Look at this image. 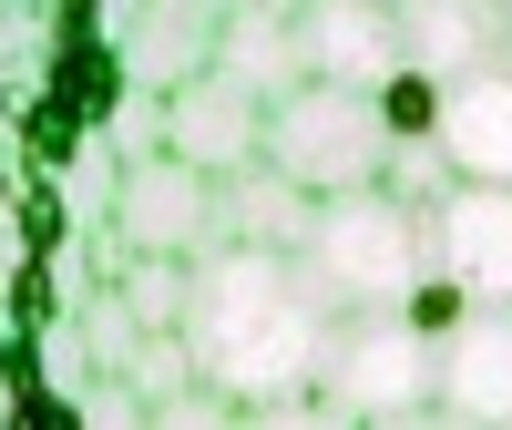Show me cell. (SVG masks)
<instances>
[{
	"label": "cell",
	"instance_id": "1",
	"mask_svg": "<svg viewBox=\"0 0 512 430\" xmlns=\"http://www.w3.org/2000/svg\"><path fill=\"white\" fill-rule=\"evenodd\" d=\"M328 308L297 277L287 246H205L195 256V308H185V349L226 400H287L318 390L328 359Z\"/></svg>",
	"mask_w": 512,
	"mask_h": 430
},
{
	"label": "cell",
	"instance_id": "2",
	"mask_svg": "<svg viewBox=\"0 0 512 430\" xmlns=\"http://www.w3.org/2000/svg\"><path fill=\"white\" fill-rule=\"evenodd\" d=\"M297 277L318 287V308H328V318L400 308V297L431 277V205H400L390 185L318 195L308 236H297Z\"/></svg>",
	"mask_w": 512,
	"mask_h": 430
},
{
	"label": "cell",
	"instance_id": "3",
	"mask_svg": "<svg viewBox=\"0 0 512 430\" xmlns=\"http://www.w3.org/2000/svg\"><path fill=\"white\" fill-rule=\"evenodd\" d=\"M390 113L359 82H297L287 103H267V164L297 175L308 195H359L390 175Z\"/></svg>",
	"mask_w": 512,
	"mask_h": 430
},
{
	"label": "cell",
	"instance_id": "4",
	"mask_svg": "<svg viewBox=\"0 0 512 430\" xmlns=\"http://www.w3.org/2000/svg\"><path fill=\"white\" fill-rule=\"evenodd\" d=\"M318 390L349 410V420L431 410V400H441V338H420L400 308H359V318H338V328H328Z\"/></svg>",
	"mask_w": 512,
	"mask_h": 430
},
{
	"label": "cell",
	"instance_id": "5",
	"mask_svg": "<svg viewBox=\"0 0 512 430\" xmlns=\"http://www.w3.org/2000/svg\"><path fill=\"white\" fill-rule=\"evenodd\" d=\"M113 236L134 256H205L216 246V175L185 164L175 144H154L123 164V195H113Z\"/></svg>",
	"mask_w": 512,
	"mask_h": 430
},
{
	"label": "cell",
	"instance_id": "6",
	"mask_svg": "<svg viewBox=\"0 0 512 430\" xmlns=\"http://www.w3.org/2000/svg\"><path fill=\"white\" fill-rule=\"evenodd\" d=\"M164 144H175L185 164H205V175H236V164L267 154V103H256L236 72L205 62L195 82H175V93H164Z\"/></svg>",
	"mask_w": 512,
	"mask_h": 430
},
{
	"label": "cell",
	"instance_id": "7",
	"mask_svg": "<svg viewBox=\"0 0 512 430\" xmlns=\"http://www.w3.org/2000/svg\"><path fill=\"white\" fill-rule=\"evenodd\" d=\"M431 267L461 277L482 308H512V185H451L431 205Z\"/></svg>",
	"mask_w": 512,
	"mask_h": 430
},
{
	"label": "cell",
	"instance_id": "8",
	"mask_svg": "<svg viewBox=\"0 0 512 430\" xmlns=\"http://www.w3.org/2000/svg\"><path fill=\"white\" fill-rule=\"evenodd\" d=\"M297 41H308V82H359V93H379V82L410 62L390 0H308V11H297Z\"/></svg>",
	"mask_w": 512,
	"mask_h": 430
},
{
	"label": "cell",
	"instance_id": "9",
	"mask_svg": "<svg viewBox=\"0 0 512 430\" xmlns=\"http://www.w3.org/2000/svg\"><path fill=\"white\" fill-rule=\"evenodd\" d=\"M441 410L472 430H512V308H472L441 338Z\"/></svg>",
	"mask_w": 512,
	"mask_h": 430
},
{
	"label": "cell",
	"instance_id": "10",
	"mask_svg": "<svg viewBox=\"0 0 512 430\" xmlns=\"http://www.w3.org/2000/svg\"><path fill=\"white\" fill-rule=\"evenodd\" d=\"M441 154L461 185H512V72L502 62L441 82Z\"/></svg>",
	"mask_w": 512,
	"mask_h": 430
},
{
	"label": "cell",
	"instance_id": "11",
	"mask_svg": "<svg viewBox=\"0 0 512 430\" xmlns=\"http://www.w3.org/2000/svg\"><path fill=\"white\" fill-rule=\"evenodd\" d=\"M390 11H400L410 72H431V82H461V72L502 62V41H512L502 0H390Z\"/></svg>",
	"mask_w": 512,
	"mask_h": 430
},
{
	"label": "cell",
	"instance_id": "12",
	"mask_svg": "<svg viewBox=\"0 0 512 430\" xmlns=\"http://www.w3.org/2000/svg\"><path fill=\"white\" fill-rule=\"evenodd\" d=\"M308 215H318V195L297 185V175H277L267 154L236 164V175H216V246H287L297 256Z\"/></svg>",
	"mask_w": 512,
	"mask_h": 430
},
{
	"label": "cell",
	"instance_id": "13",
	"mask_svg": "<svg viewBox=\"0 0 512 430\" xmlns=\"http://www.w3.org/2000/svg\"><path fill=\"white\" fill-rule=\"evenodd\" d=\"M216 72H236L256 103H287L297 82H308L297 11H226V31H216Z\"/></svg>",
	"mask_w": 512,
	"mask_h": 430
},
{
	"label": "cell",
	"instance_id": "14",
	"mask_svg": "<svg viewBox=\"0 0 512 430\" xmlns=\"http://www.w3.org/2000/svg\"><path fill=\"white\" fill-rule=\"evenodd\" d=\"M113 287H123V308H134L144 328H185V308H195V256H134Z\"/></svg>",
	"mask_w": 512,
	"mask_h": 430
},
{
	"label": "cell",
	"instance_id": "15",
	"mask_svg": "<svg viewBox=\"0 0 512 430\" xmlns=\"http://www.w3.org/2000/svg\"><path fill=\"white\" fill-rule=\"evenodd\" d=\"M379 113H390V134H400V144H431V134H441V82L400 62L390 82H379Z\"/></svg>",
	"mask_w": 512,
	"mask_h": 430
},
{
	"label": "cell",
	"instance_id": "16",
	"mask_svg": "<svg viewBox=\"0 0 512 430\" xmlns=\"http://www.w3.org/2000/svg\"><path fill=\"white\" fill-rule=\"evenodd\" d=\"M236 430H369V420H349L328 390H287V400H246Z\"/></svg>",
	"mask_w": 512,
	"mask_h": 430
},
{
	"label": "cell",
	"instance_id": "17",
	"mask_svg": "<svg viewBox=\"0 0 512 430\" xmlns=\"http://www.w3.org/2000/svg\"><path fill=\"white\" fill-rule=\"evenodd\" d=\"M472 308H482V297H472V287H461V277H441V267H431V277H420V287L400 297V318H410L420 338H451V328H461V318H472Z\"/></svg>",
	"mask_w": 512,
	"mask_h": 430
},
{
	"label": "cell",
	"instance_id": "18",
	"mask_svg": "<svg viewBox=\"0 0 512 430\" xmlns=\"http://www.w3.org/2000/svg\"><path fill=\"white\" fill-rule=\"evenodd\" d=\"M236 410L246 400H226L216 379H185L175 400H154V430H236Z\"/></svg>",
	"mask_w": 512,
	"mask_h": 430
},
{
	"label": "cell",
	"instance_id": "19",
	"mask_svg": "<svg viewBox=\"0 0 512 430\" xmlns=\"http://www.w3.org/2000/svg\"><path fill=\"white\" fill-rule=\"evenodd\" d=\"M369 430H472V420H451V410L431 400V410H400V420H369Z\"/></svg>",
	"mask_w": 512,
	"mask_h": 430
},
{
	"label": "cell",
	"instance_id": "20",
	"mask_svg": "<svg viewBox=\"0 0 512 430\" xmlns=\"http://www.w3.org/2000/svg\"><path fill=\"white\" fill-rule=\"evenodd\" d=\"M226 11H308V0H226Z\"/></svg>",
	"mask_w": 512,
	"mask_h": 430
},
{
	"label": "cell",
	"instance_id": "21",
	"mask_svg": "<svg viewBox=\"0 0 512 430\" xmlns=\"http://www.w3.org/2000/svg\"><path fill=\"white\" fill-rule=\"evenodd\" d=\"M502 72H512V41H502Z\"/></svg>",
	"mask_w": 512,
	"mask_h": 430
},
{
	"label": "cell",
	"instance_id": "22",
	"mask_svg": "<svg viewBox=\"0 0 512 430\" xmlns=\"http://www.w3.org/2000/svg\"><path fill=\"white\" fill-rule=\"evenodd\" d=\"M502 21H512V0H502Z\"/></svg>",
	"mask_w": 512,
	"mask_h": 430
}]
</instances>
